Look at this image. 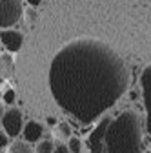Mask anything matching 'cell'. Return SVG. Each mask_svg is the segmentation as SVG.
Listing matches in <instances>:
<instances>
[{
	"label": "cell",
	"mask_w": 151,
	"mask_h": 153,
	"mask_svg": "<svg viewBox=\"0 0 151 153\" xmlns=\"http://www.w3.org/2000/svg\"><path fill=\"white\" fill-rule=\"evenodd\" d=\"M47 82L55 102L91 124L127 91L129 71L120 55L97 38H77L53 56Z\"/></svg>",
	"instance_id": "1"
},
{
	"label": "cell",
	"mask_w": 151,
	"mask_h": 153,
	"mask_svg": "<svg viewBox=\"0 0 151 153\" xmlns=\"http://www.w3.org/2000/svg\"><path fill=\"white\" fill-rule=\"evenodd\" d=\"M106 153H144L142 122L133 109L113 119L106 133Z\"/></svg>",
	"instance_id": "2"
},
{
	"label": "cell",
	"mask_w": 151,
	"mask_h": 153,
	"mask_svg": "<svg viewBox=\"0 0 151 153\" xmlns=\"http://www.w3.org/2000/svg\"><path fill=\"white\" fill-rule=\"evenodd\" d=\"M24 15L22 0H0V24L2 29L13 27Z\"/></svg>",
	"instance_id": "3"
},
{
	"label": "cell",
	"mask_w": 151,
	"mask_h": 153,
	"mask_svg": "<svg viewBox=\"0 0 151 153\" xmlns=\"http://www.w3.org/2000/svg\"><path fill=\"white\" fill-rule=\"evenodd\" d=\"M24 115L20 109L11 108L6 113H2V129L9 137H18L24 131Z\"/></svg>",
	"instance_id": "4"
},
{
	"label": "cell",
	"mask_w": 151,
	"mask_h": 153,
	"mask_svg": "<svg viewBox=\"0 0 151 153\" xmlns=\"http://www.w3.org/2000/svg\"><path fill=\"white\" fill-rule=\"evenodd\" d=\"M140 91H142V102L146 109V129L151 135V64L146 66L140 75Z\"/></svg>",
	"instance_id": "5"
},
{
	"label": "cell",
	"mask_w": 151,
	"mask_h": 153,
	"mask_svg": "<svg viewBox=\"0 0 151 153\" xmlns=\"http://www.w3.org/2000/svg\"><path fill=\"white\" fill-rule=\"evenodd\" d=\"M111 124V119L106 117L98 122V126L91 131V135L87 137V146L91 149V153H102L106 149V133H107V128Z\"/></svg>",
	"instance_id": "6"
},
{
	"label": "cell",
	"mask_w": 151,
	"mask_h": 153,
	"mask_svg": "<svg viewBox=\"0 0 151 153\" xmlns=\"http://www.w3.org/2000/svg\"><path fill=\"white\" fill-rule=\"evenodd\" d=\"M0 38H2V46L11 53H16L24 44V35L16 29H11V27L2 29V36Z\"/></svg>",
	"instance_id": "7"
},
{
	"label": "cell",
	"mask_w": 151,
	"mask_h": 153,
	"mask_svg": "<svg viewBox=\"0 0 151 153\" xmlns=\"http://www.w3.org/2000/svg\"><path fill=\"white\" fill-rule=\"evenodd\" d=\"M22 135L27 142H38L44 135V126L40 122H36V120H29L26 126H24V131H22Z\"/></svg>",
	"instance_id": "8"
},
{
	"label": "cell",
	"mask_w": 151,
	"mask_h": 153,
	"mask_svg": "<svg viewBox=\"0 0 151 153\" xmlns=\"http://www.w3.org/2000/svg\"><path fill=\"white\" fill-rule=\"evenodd\" d=\"M13 75H15V62L11 59V55L2 53V56H0V76H2V82L11 79Z\"/></svg>",
	"instance_id": "9"
},
{
	"label": "cell",
	"mask_w": 151,
	"mask_h": 153,
	"mask_svg": "<svg viewBox=\"0 0 151 153\" xmlns=\"http://www.w3.org/2000/svg\"><path fill=\"white\" fill-rule=\"evenodd\" d=\"M7 153H33V148L29 146L27 140H15L9 144Z\"/></svg>",
	"instance_id": "10"
},
{
	"label": "cell",
	"mask_w": 151,
	"mask_h": 153,
	"mask_svg": "<svg viewBox=\"0 0 151 153\" xmlns=\"http://www.w3.org/2000/svg\"><path fill=\"white\" fill-rule=\"evenodd\" d=\"M55 142L51 139H46V140H38L35 146V153H55Z\"/></svg>",
	"instance_id": "11"
},
{
	"label": "cell",
	"mask_w": 151,
	"mask_h": 153,
	"mask_svg": "<svg viewBox=\"0 0 151 153\" xmlns=\"http://www.w3.org/2000/svg\"><path fill=\"white\" fill-rule=\"evenodd\" d=\"M56 133H58L60 139H71V126L67 122H60L56 126Z\"/></svg>",
	"instance_id": "12"
},
{
	"label": "cell",
	"mask_w": 151,
	"mask_h": 153,
	"mask_svg": "<svg viewBox=\"0 0 151 153\" xmlns=\"http://www.w3.org/2000/svg\"><path fill=\"white\" fill-rule=\"evenodd\" d=\"M67 146H69L71 153H80V149H82V142H80V139H78V137H71Z\"/></svg>",
	"instance_id": "13"
},
{
	"label": "cell",
	"mask_w": 151,
	"mask_h": 153,
	"mask_svg": "<svg viewBox=\"0 0 151 153\" xmlns=\"http://www.w3.org/2000/svg\"><path fill=\"white\" fill-rule=\"evenodd\" d=\"M26 20H27L29 26H35V22H36V11L33 9V6H31V9H26Z\"/></svg>",
	"instance_id": "14"
},
{
	"label": "cell",
	"mask_w": 151,
	"mask_h": 153,
	"mask_svg": "<svg viewBox=\"0 0 151 153\" xmlns=\"http://www.w3.org/2000/svg\"><path fill=\"white\" fill-rule=\"evenodd\" d=\"M4 102L6 104H13L15 102V91L13 89H6L4 91Z\"/></svg>",
	"instance_id": "15"
},
{
	"label": "cell",
	"mask_w": 151,
	"mask_h": 153,
	"mask_svg": "<svg viewBox=\"0 0 151 153\" xmlns=\"http://www.w3.org/2000/svg\"><path fill=\"white\" fill-rule=\"evenodd\" d=\"M55 153H71V149H69V146H66V144H58L55 148Z\"/></svg>",
	"instance_id": "16"
},
{
	"label": "cell",
	"mask_w": 151,
	"mask_h": 153,
	"mask_svg": "<svg viewBox=\"0 0 151 153\" xmlns=\"http://www.w3.org/2000/svg\"><path fill=\"white\" fill-rule=\"evenodd\" d=\"M7 137L9 135H7V133H4V129H2V133H0V146H2V148L7 146Z\"/></svg>",
	"instance_id": "17"
},
{
	"label": "cell",
	"mask_w": 151,
	"mask_h": 153,
	"mask_svg": "<svg viewBox=\"0 0 151 153\" xmlns=\"http://www.w3.org/2000/svg\"><path fill=\"white\" fill-rule=\"evenodd\" d=\"M40 2H42V0H27V4H29V6H33V7H35V6H38Z\"/></svg>",
	"instance_id": "18"
}]
</instances>
